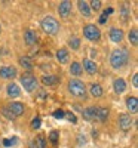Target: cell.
<instances>
[{
    "label": "cell",
    "mask_w": 138,
    "mask_h": 148,
    "mask_svg": "<svg viewBox=\"0 0 138 148\" xmlns=\"http://www.w3.org/2000/svg\"><path fill=\"white\" fill-rule=\"evenodd\" d=\"M132 86L137 89L138 88V74H134V77H132Z\"/></svg>",
    "instance_id": "obj_37"
},
{
    "label": "cell",
    "mask_w": 138,
    "mask_h": 148,
    "mask_svg": "<svg viewBox=\"0 0 138 148\" xmlns=\"http://www.w3.org/2000/svg\"><path fill=\"white\" fill-rule=\"evenodd\" d=\"M126 82H125V79H122V77H117V79H115L113 80V90H115L117 95H122L125 90H126Z\"/></svg>",
    "instance_id": "obj_14"
},
{
    "label": "cell",
    "mask_w": 138,
    "mask_h": 148,
    "mask_svg": "<svg viewBox=\"0 0 138 148\" xmlns=\"http://www.w3.org/2000/svg\"><path fill=\"white\" fill-rule=\"evenodd\" d=\"M108 116H110V110L107 107H98V111H97V120H99L101 123L107 121L108 120Z\"/></svg>",
    "instance_id": "obj_22"
},
{
    "label": "cell",
    "mask_w": 138,
    "mask_h": 148,
    "mask_svg": "<svg viewBox=\"0 0 138 148\" xmlns=\"http://www.w3.org/2000/svg\"><path fill=\"white\" fill-rule=\"evenodd\" d=\"M6 107H8V110L10 111V113L15 116V119H18V117L24 116V113H26V105H24L22 102H19V101L9 102Z\"/></svg>",
    "instance_id": "obj_8"
},
{
    "label": "cell",
    "mask_w": 138,
    "mask_h": 148,
    "mask_svg": "<svg viewBox=\"0 0 138 148\" xmlns=\"http://www.w3.org/2000/svg\"><path fill=\"white\" fill-rule=\"evenodd\" d=\"M33 145H34V148H48L46 138L43 136V135H37V136L33 139Z\"/></svg>",
    "instance_id": "obj_23"
},
{
    "label": "cell",
    "mask_w": 138,
    "mask_h": 148,
    "mask_svg": "<svg viewBox=\"0 0 138 148\" xmlns=\"http://www.w3.org/2000/svg\"><path fill=\"white\" fill-rule=\"evenodd\" d=\"M19 82H21V86L24 88V90L28 92V93L39 89V80H37V77L31 73H24L19 77Z\"/></svg>",
    "instance_id": "obj_4"
},
{
    "label": "cell",
    "mask_w": 138,
    "mask_h": 148,
    "mask_svg": "<svg viewBox=\"0 0 138 148\" xmlns=\"http://www.w3.org/2000/svg\"><path fill=\"white\" fill-rule=\"evenodd\" d=\"M129 62V52L128 49L120 47V49H115L110 53V65L113 70H120Z\"/></svg>",
    "instance_id": "obj_1"
},
{
    "label": "cell",
    "mask_w": 138,
    "mask_h": 148,
    "mask_svg": "<svg viewBox=\"0 0 138 148\" xmlns=\"http://www.w3.org/2000/svg\"><path fill=\"white\" fill-rule=\"evenodd\" d=\"M40 82L45 86H55L61 82V79H59V76H57V74H43Z\"/></svg>",
    "instance_id": "obj_13"
},
{
    "label": "cell",
    "mask_w": 138,
    "mask_h": 148,
    "mask_svg": "<svg viewBox=\"0 0 138 148\" xmlns=\"http://www.w3.org/2000/svg\"><path fill=\"white\" fill-rule=\"evenodd\" d=\"M0 113H2V114H3V116H5L8 120H10V121H14V120H15V116L12 114L9 110H8V107H2V111H0Z\"/></svg>",
    "instance_id": "obj_33"
},
{
    "label": "cell",
    "mask_w": 138,
    "mask_h": 148,
    "mask_svg": "<svg viewBox=\"0 0 138 148\" xmlns=\"http://www.w3.org/2000/svg\"><path fill=\"white\" fill-rule=\"evenodd\" d=\"M113 12H115V9H113V8H107V9H106V10L103 12V15H106V16L108 18V15H111Z\"/></svg>",
    "instance_id": "obj_38"
},
{
    "label": "cell",
    "mask_w": 138,
    "mask_h": 148,
    "mask_svg": "<svg viewBox=\"0 0 138 148\" xmlns=\"http://www.w3.org/2000/svg\"><path fill=\"white\" fill-rule=\"evenodd\" d=\"M40 28H42L46 34H49V36H55V34L59 31L61 25H59V22H58L57 18H54V16H51V15H46V16L40 21Z\"/></svg>",
    "instance_id": "obj_3"
},
{
    "label": "cell",
    "mask_w": 138,
    "mask_h": 148,
    "mask_svg": "<svg viewBox=\"0 0 138 148\" xmlns=\"http://www.w3.org/2000/svg\"><path fill=\"white\" fill-rule=\"evenodd\" d=\"M126 108H128V111H131V114L138 113V99H137V96H128L126 98Z\"/></svg>",
    "instance_id": "obj_20"
},
{
    "label": "cell",
    "mask_w": 138,
    "mask_h": 148,
    "mask_svg": "<svg viewBox=\"0 0 138 148\" xmlns=\"http://www.w3.org/2000/svg\"><path fill=\"white\" fill-rule=\"evenodd\" d=\"M67 90L70 95H73L74 98H79V99H86V92H88V88L85 82L79 80V79H70L68 83H67Z\"/></svg>",
    "instance_id": "obj_2"
},
{
    "label": "cell",
    "mask_w": 138,
    "mask_h": 148,
    "mask_svg": "<svg viewBox=\"0 0 138 148\" xmlns=\"http://www.w3.org/2000/svg\"><path fill=\"white\" fill-rule=\"evenodd\" d=\"M71 9H73V5L68 0H64L58 5V15L62 18V19H67L70 15H71Z\"/></svg>",
    "instance_id": "obj_9"
},
{
    "label": "cell",
    "mask_w": 138,
    "mask_h": 148,
    "mask_svg": "<svg viewBox=\"0 0 138 148\" xmlns=\"http://www.w3.org/2000/svg\"><path fill=\"white\" fill-rule=\"evenodd\" d=\"M82 68L88 73V74H91V76H94V74L98 71V65L94 59L91 58H85L83 59V62H82Z\"/></svg>",
    "instance_id": "obj_11"
},
{
    "label": "cell",
    "mask_w": 138,
    "mask_h": 148,
    "mask_svg": "<svg viewBox=\"0 0 138 148\" xmlns=\"http://www.w3.org/2000/svg\"><path fill=\"white\" fill-rule=\"evenodd\" d=\"M18 62L21 64L22 68H26V70H31V68L34 67V65H33V61H31L28 56H21Z\"/></svg>",
    "instance_id": "obj_25"
},
{
    "label": "cell",
    "mask_w": 138,
    "mask_h": 148,
    "mask_svg": "<svg viewBox=\"0 0 138 148\" xmlns=\"http://www.w3.org/2000/svg\"><path fill=\"white\" fill-rule=\"evenodd\" d=\"M64 119H67L71 125H76L77 123V117H76V114L74 113H71V111H66V117Z\"/></svg>",
    "instance_id": "obj_32"
},
{
    "label": "cell",
    "mask_w": 138,
    "mask_h": 148,
    "mask_svg": "<svg viewBox=\"0 0 138 148\" xmlns=\"http://www.w3.org/2000/svg\"><path fill=\"white\" fill-rule=\"evenodd\" d=\"M55 56H57L59 64H68V61H70V52L67 51V47H59L55 53Z\"/></svg>",
    "instance_id": "obj_17"
},
{
    "label": "cell",
    "mask_w": 138,
    "mask_h": 148,
    "mask_svg": "<svg viewBox=\"0 0 138 148\" xmlns=\"http://www.w3.org/2000/svg\"><path fill=\"white\" fill-rule=\"evenodd\" d=\"M36 42H37V33L33 31L31 28H27L24 31V43L27 46H33L36 45Z\"/></svg>",
    "instance_id": "obj_16"
},
{
    "label": "cell",
    "mask_w": 138,
    "mask_h": 148,
    "mask_svg": "<svg viewBox=\"0 0 138 148\" xmlns=\"http://www.w3.org/2000/svg\"><path fill=\"white\" fill-rule=\"evenodd\" d=\"M37 98H39V99H45V98H46V92L43 89H40L39 92H37Z\"/></svg>",
    "instance_id": "obj_36"
},
{
    "label": "cell",
    "mask_w": 138,
    "mask_h": 148,
    "mask_svg": "<svg viewBox=\"0 0 138 148\" xmlns=\"http://www.w3.org/2000/svg\"><path fill=\"white\" fill-rule=\"evenodd\" d=\"M97 111H98V107L89 105V107H86V108H82L80 114H82V117L86 121H94V120H97Z\"/></svg>",
    "instance_id": "obj_10"
},
{
    "label": "cell",
    "mask_w": 138,
    "mask_h": 148,
    "mask_svg": "<svg viewBox=\"0 0 138 148\" xmlns=\"http://www.w3.org/2000/svg\"><path fill=\"white\" fill-rule=\"evenodd\" d=\"M18 76V70L14 65H2L0 67V79L3 80H14Z\"/></svg>",
    "instance_id": "obj_7"
},
{
    "label": "cell",
    "mask_w": 138,
    "mask_h": 148,
    "mask_svg": "<svg viewBox=\"0 0 138 148\" xmlns=\"http://www.w3.org/2000/svg\"><path fill=\"white\" fill-rule=\"evenodd\" d=\"M98 21H99V24H106V21H107V16H106V15H101V18H99Z\"/></svg>",
    "instance_id": "obj_39"
},
{
    "label": "cell",
    "mask_w": 138,
    "mask_h": 148,
    "mask_svg": "<svg viewBox=\"0 0 138 148\" xmlns=\"http://www.w3.org/2000/svg\"><path fill=\"white\" fill-rule=\"evenodd\" d=\"M128 39H129V43L132 46L138 45V30L137 28H131V31L128 33Z\"/></svg>",
    "instance_id": "obj_26"
},
{
    "label": "cell",
    "mask_w": 138,
    "mask_h": 148,
    "mask_svg": "<svg viewBox=\"0 0 138 148\" xmlns=\"http://www.w3.org/2000/svg\"><path fill=\"white\" fill-rule=\"evenodd\" d=\"M40 126H42V119H40V116H36V117L31 120L30 127H31L33 130H39V129H40Z\"/></svg>",
    "instance_id": "obj_29"
},
{
    "label": "cell",
    "mask_w": 138,
    "mask_h": 148,
    "mask_svg": "<svg viewBox=\"0 0 138 148\" xmlns=\"http://www.w3.org/2000/svg\"><path fill=\"white\" fill-rule=\"evenodd\" d=\"M85 144H86V138L83 136L82 133H79V135H77V145H79V147H83Z\"/></svg>",
    "instance_id": "obj_35"
},
{
    "label": "cell",
    "mask_w": 138,
    "mask_h": 148,
    "mask_svg": "<svg viewBox=\"0 0 138 148\" xmlns=\"http://www.w3.org/2000/svg\"><path fill=\"white\" fill-rule=\"evenodd\" d=\"M0 33H2V24H0Z\"/></svg>",
    "instance_id": "obj_40"
},
{
    "label": "cell",
    "mask_w": 138,
    "mask_h": 148,
    "mask_svg": "<svg viewBox=\"0 0 138 148\" xmlns=\"http://www.w3.org/2000/svg\"><path fill=\"white\" fill-rule=\"evenodd\" d=\"M120 14H122L123 21H128V19H129V16H131V9H129L128 3H123V5L120 6Z\"/></svg>",
    "instance_id": "obj_28"
},
{
    "label": "cell",
    "mask_w": 138,
    "mask_h": 148,
    "mask_svg": "<svg viewBox=\"0 0 138 148\" xmlns=\"http://www.w3.org/2000/svg\"><path fill=\"white\" fill-rule=\"evenodd\" d=\"M6 93H8V96H9V98L15 99V98H18V96L21 95V88H19V86H18L17 83L10 82V83L6 86Z\"/></svg>",
    "instance_id": "obj_15"
},
{
    "label": "cell",
    "mask_w": 138,
    "mask_h": 148,
    "mask_svg": "<svg viewBox=\"0 0 138 148\" xmlns=\"http://www.w3.org/2000/svg\"><path fill=\"white\" fill-rule=\"evenodd\" d=\"M70 74L74 77H79L83 74V68H82V64L77 62V61H73V62L70 64Z\"/></svg>",
    "instance_id": "obj_21"
},
{
    "label": "cell",
    "mask_w": 138,
    "mask_h": 148,
    "mask_svg": "<svg viewBox=\"0 0 138 148\" xmlns=\"http://www.w3.org/2000/svg\"><path fill=\"white\" fill-rule=\"evenodd\" d=\"M108 37L113 43H120L125 37V33L122 28H117V27H111L110 28V33H108Z\"/></svg>",
    "instance_id": "obj_12"
},
{
    "label": "cell",
    "mask_w": 138,
    "mask_h": 148,
    "mask_svg": "<svg viewBox=\"0 0 138 148\" xmlns=\"http://www.w3.org/2000/svg\"><path fill=\"white\" fill-rule=\"evenodd\" d=\"M132 117H131V114H126V113H122V114H119V117H117V125H119V129L122 130V132H129L131 130V127H132Z\"/></svg>",
    "instance_id": "obj_6"
},
{
    "label": "cell",
    "mask_w": 138,
    "mask_h": 148,
    "mask_svg": "<svg viewBox=\"0 0 138 148\" xmlns=\"http://www.w3.org/2000/svg\"><path fill=\"white\" fill-rule=\"evenodd\" d=\"M101 6H103V2H101V0H92V2L89 3L91 10H95V12H98L99 9H101Z\"/></svg>",
    "instance_id": "obj_31"
},
{
    "label": "cell",
    "mask_w": 138,
    "mask_h": 148,
    "mask_svg": "<svg viewBox=\"0 0 138 148\" xmlns=\"http://www.w3.org/2000/svg\"><path fill=\"white\" fill-rule=\"evenodd\" d=\"M48 139L51 141V144L54 145V147H57L58 145V141H59V132L58 130H51L49 132V135H48Z\"/></svg>",
    "instance_id": "obj_27"
},
{
    "label": "cell",
    "mask_w": 138,
    "mask_h": 148,
    "mask_svg": "<svg viewBox=\"0 0 138 148\" xmlns=\"http://www.w3.org/2000/svg\"><path fill=\"white\" fill-rule=\"evenodd\" d=\"M15 144H18V138H5L3 139V147H6V148H9V147H14Z\"/></svg>",
    "instance_id": "obj_30"
},
{
    "label": "cell",
    "mask_w": 138,
    "mask_h": 148,
    "mask_svg": "<svg viewBox=\"0 0 138 148\" xmlns=\"http://www.w3.org/2000/svg\"><path fill=\"white\" fill-rule=\"evenodd\" d=\"M77 8H79V12L85 16V18H91L92 15V10L89 8V3L88 2H83V0H79L77 2Z\"/></svg>",
    "instance_id": "obj_18"
},
{
    "label": "cell",
    "mask_w": 138,
    "mask_h": 148,
    "mask_svg": "<svg viewBox=\"0 0 138 148\" xmlns=\"http://www.w3.org/2000/svg\"><path fill=\"white\" fill-rule=\"evenodd\" d=\"M88 89H89V93L94 98H101L103 93H104V89H103V86L99 84V83H91Z\"/></svg>",
    "instance_id": "obj_19"
},
{
    "label": "cell",
    "mask_w": 138,
    "mask_h": 148,
    "mask_svg": "<svg viewBox=\"0 0 138 148\" xmlns=\"http://www.w3.org/2000/svg\"><path fill=\"white\" fill-rule=\"evenodd\" d=\"M52 116H54V119H57V120H61V119H64L66 117V111L64 110H55L54 113H52Z\"/></svg>",
    "instance_id": "obj_34"
},
{
    "label": "cell",
    "mask_w": 138,
    "mask_h": 148,
    "mask_svg": "<svg viewBox=\"0 0 138 148\" xmlns=\"http://www.w3.org/2000/svg\"><path fill=\"white\" fill-rule=\"evenodd\" d=\"M80 43H82V40L79 39V37H76V36H73V37H70V39H68V47L73 49V51L80 49Z\"/></svg>",
    "instance_id": "obj_24"
},
{
    "label": "cell",
    "mask_w": 138,
    "mask_h": 148,
    "mask_svg": "<svg viewBox=\"0 0 138 148\" xmlns=\"http://www.w3.org/2000/svg\"><path fill=\"white\" fill-rule=\"evenodd\" d=\"M83 37L89 42H99L101 40V30H99L95 24H86L83 27Z\"/></svg>",
    "instance_id": "obj_5"
}]
</instances>
